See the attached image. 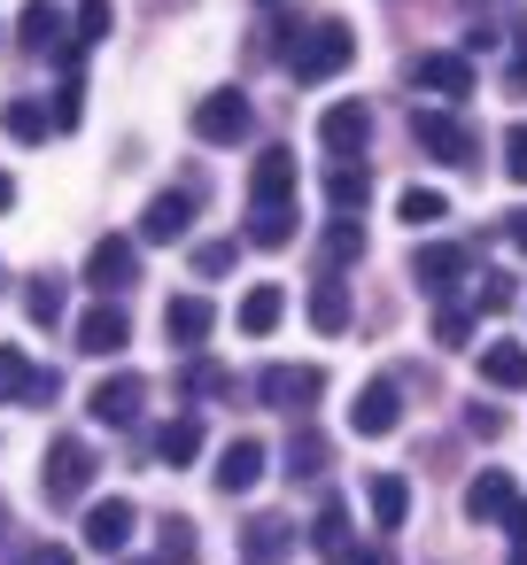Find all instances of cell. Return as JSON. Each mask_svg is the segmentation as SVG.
<instances>
[{"label": "cell", "instance_id": "obj_1", "mask_svg": "<svg viewBox=\"0 0 527 565\" xmlns=\"http://www.w3.org/2000/svg\"><path fill=\"white\" fill-rule=\"evenodd\" d=\"M280 40H295V47L280 55L295 86H326V78H341V71L357 63V32H349V24H334V17L295 24V32H280Z\"/></svg>", "mask_w": 527, "mask_h": 565}, {"label": "cell", "instance_id": "obj_2", "mask_svg": "<svg viewBox=\"0 0 527 565\" xmlns=\"http://www.w3.org/2000/svg\"><path fill=\"white\" fill-rule=\"evenodd\" d=\"M411 140H419L434 163H450V171H473V163H481V132L457 125L450 109H411Z\"/></svg>", "mask_w": 527, "mask_h": 565}, {"label": "cell", "instance_id": "obj_3", "mask_svg": "<svg viewBox=\"0 0 527 565\" xmlns=\"http://www.w3.org/2000/svg\"><path fill=\"white\" fill-rule=\"evenodd\" d=\"M17 40H24V55H48V63L78 71V40H71V17L55 9V0H24V17H17Z\"/></svg>", "mask_w": 527, "mask_h": 565}, {"label": "cell", "instance_id": "obj_4", "mask_svg": "<svg viewBox=\"0 0 527 565\" xmlns=\"http://www.w3.org/2000/svg\"><path fill=\"white\" fill-rule=\"evenodd\" d=\"M249 125H256V109H249V94H233V86H218V94L194 102V140H210V148L249 140Z\"/></svg>", "mask_w": 527, "mask_h": 565}, {"label": "cell", "instance_id": "obj_5", "mask_svg": "<svg viewBox=\"0 0 527 565\" xmlns=\"http://www.w3.org/2000/svg\"><path fill=\"white\" fill-rule=\"evenodd\" d=\"M94 472H102V465H94V449H86L78 434H63V441L48 449V472H40V488H48V503H78V495L94 488Z\"/></svg>", "mask_w": 527, "mask_h": 565}, {"label": "cell", "instance_id": "obj_6", "mask_svg": "<svg viewBox=\"0 0 527 565\" xmlns=\"http://www.w3.org/2000/svg\"><path fill=\"white\" fill-rule=\"evenodd\" d=\"M411 86L434 94V102H465V94H473V55H457V47H426V55H411Z\"/></svg>", "mask_w": 527, "mask_h": 565}, {"label": "cell", "instance_id": "obj_7", "mask_svg": "<svg viewBox=\"0 0 527 565\" xmlns=\"http://www.w3.org/2000/svg\"><path fill=\"white\" fill-rule=\"evenodd\" d=\"M140 279V241H125V233H109V241H94L86 248V287L109 302V295H125Z\"/></svg>", "mask_w": 527, "mask_h": 565}, {"label": "cell", "instance_id": "obj_8", "mask_svg": "<svg viewBox=\"0 0 527 565\" xmlns=\"http://www.w3.org/2000/svg\"><path fill=\"white\" fill-rule=\"evenodd\" d=\"M465 271H473V248H465V241H426V248H411V287H419V295H457Z\"/></svg>", "mask_w": 527, "mask_h": 565}, {"label": "cell", "instance_id": "obj_9", "mask_svg": "<svg viewBox=\"0 0 527 565\" xmlns=\"http://www.w3.org/2000/svg\"><path fill=\"white\" fill-rule=\"evenodd\" d=\"M256 395L295 418V411H310V403L326 395V372H318V364H264V372H256Z\"/></svg>", "mask_w": 527, "mask_h": 565}, {"label": "cell", "instance_id": "obj_10", "mask_svg": "<svg viewBox=\"0 0 527 565\" xmlns=\"http://www.w3.org/2000/svg\"><path fill=\"white\" fill-rule=\"evenodd\" d=\"M318 140H326L334 163H357L365 140H372V109H365V102H334V109L318 117Z\"/></svg>", "mask_w": 527, "mask_h": 565}, {"label": "cell", "instance_id": "obj_11", "mask_svg": "<svg viewBox=\"0 0 527 565\" xmlns=\"http://www.w3.org/2000/svg\"><path fill=\"white\" fill-rule=\"evenodd\" d=\"M133 526H140V511L125 503V495H102V503H86V550H102V557H117L125 542H133Z\"/></svg>", "mask_w": 527, "mask_h": 565}, {"label": "cell", "instance_id": "obj_12", "mask_svg": "<svg viewBox=\"0 0 527 565\" xmlns=\"http://www.w3.org/2000/svg\"><path fill=\"white\" fill-rule=\"evenodd\" d=\"M55 395H63L55 372H40L24 349H0V403H55Z\"/></svg>", "mask_w": 527, "mask_h": 565}, {"label": "cell", "instance_id": "obj_13", "mask_svg": "<svg viewBox=\"0 0 527 565\" xmlns=\"http://www.w3.org/2000/svg\"><path fill=\"white\" fill-rule=\"evenodd\" d=\"M287 202H295V156L264 148L256 171H249V210H287Z\"/></svg>", "mask_w": 527, "mask_h": 565}, {"label": "cell", "instance_id": "obj_14", "mask_svg": "<svg viewBox=\"0 0 527 565\" xmlns=\"http://www.w3.org/2000/svg\"><path fill=\"white\" fill-rule=\"evenodd\" d=\"M86 411H94L102 426H133V418L148 411V380H140V372H109V380L94 387V403H86Z\"/></svg>", "mask_w": 527, "mask_h": 565}, {"label": "cell", "instance_id": "obj_15", "mask_svg": "<svg viewBox=\"0 0 527 565\" xmlns=\"http://www.w3.org/2000/svg\"><path fill=\"white\" fill-rule=\"evenodd\" d=\"M349 426H357L365 441H388V434L403 426V395H396V380H372V387L357 395V411H349Z\"/></svg>", "mask_w": 527, "mask_h": 565}, {"label": "cell", "instance_id": "obj_16", "mask_svg": "<svg viewBox=\"0 0 527 565\" xmlns=\"http://www.w3.org/2000/svg\"><path fill=\"white\" fill-rule=\"evenodd\" d=\"M210 480H218L225 495H249V488L264 480V441H256V434H233V441L218 449V472H210Z\"/></svg>", "mask_w": 527, "mask_h": 565}, {"label": "cell", "instance_id": "obj_17", "mask_svg": "<svg viewBox=\"0 0 527 565\" xmlns=\"http://www.w3.org/2000/svg\"><path fill=\"white\" fill-rule=\"evenodd\" d=\"M187 225H194V194H156V202L140 210V241H148V248L187 241Z\"/></svg>", "mask_w": 527, "mask_h": 565}, {"label": "cell", "instance_id": "obj_18", "mask_svg": "<svg viewBox=\"0 0 527 565\" xmlns=\"http://www.w3.org/2000/svg\"><path fill=\"white\" fill-rule=\"evenodd\" d=\"M133 341V318H125V302H94L86 318H78V349L86 356H117Z\"/></svg>", "mask_w": 527, "mask_h": 565}, {"label": "cell", "instance_id": "obj_19", "mask_svg": "<svg viewBox=\"0 0 527 565\" xmlns=\"http://www.w3.org/2000/svg\"><path fill=\"white\" fill-rule=\"evenodd\" d=\"M512 503H519V488H512V472H496V465L465 488V519H481V526H504V519H512Z\"/></svg>", "mask_w": 527, "mask_h": 565}, {"label": "cell", "instance_id": "obj_20", "mask_svg": "<svg viewBox=\"0 0 527 565\" xmlns=\"http://www.w3.org/2000/svg\"><path fill=\"white\" fill-rule=\"evenodd\" d=\"M210 326H218L210 295H179V302L164 310V333H171V349H202V341H210Z\"/></svg>", "mask_w": 527, "mask_h": 565}, {"label": "cell", "instance_id": "obj_21", "mask_svg": "<svg viewBox=\"0 0 527 565\" xmlns=\"http://www.w3.org/2000/svg\"><path fill=\"white\" fill-rule=\"evenodd\" d=\"M365 503H372V526L396 534V526L411 519V480H403V472H372V480H365Z\"/></svg>", "mask_w": 527, "mask_h": 565}, {"label": "cell", "instance_id": "obj_22", "mask_svg": "<svg viewBox=\"0 0 527 565\" xmlns=\"http://www.w3.org/2000/svg\"><path fill=\"white\" fill-rule=\"evenodd\" d=\"M326 202H334V217H365L372 171H365V163H334V171H326Z\"/></svg>", "mask_w": 527, "mask_h": 565}, {"label": "cell", "instance_id": "obj_23", "mask_svg": "<svg viewBox=\"0 0 527 565\" xmlns=\"http://www.w3.org/2000/svg\"><path fill=\"white\" fill-rule=\"evenodd\" d=\"M280 318H287V287H280V279H264V287L241 295V333H249V341H264Z\"/></svg>", "mask_w": 527, "mask_h": 565}, {"label": "cell", "instance_id": "obj_24", "mask_svg": "<svg viewBox=\"0 0 527 565\" xmlns=\"http://www.w3.org/2000/svg\"><path fill=\"white\" fill-rule=\"evenodd\" d=\"M0 132H9V140H24V148H40V140L55 132V117H48V102H32V94H17L9 109H0Z\"/></svg>", "mask_w": 527, "mask_h": 565}, {"label": "cell", "instance_id": "obj_25", "mask_svg": "<svg viewBox=\"0 0 527 565\" xmlns=\"http://www.w3.org/2000/svg\"><path fill=\"white\" fill-rule=\"evenodd\" d=\"M310 550L341 565V550H349V503H341V495H326V503H318V519H310Z\"/></svg>", "mask_w": 527, "mask_h": 565}, {"label": "cell", "instance_id": "obj_26", "mask_svg": "<svg viewBox=\"0 0 527 565\" xmlns=\"http://www.w3.org/2000/svg\"><path fill=\"white\" fill-rule=\"evenodd\" d=\"M241 550H249V565H280L295 550V534H287V519H249L241 526Z\"/></svg>", "mask_w": 527, "mask_h": 565}, {"label": "cell", "instance_id": "obj_27", "mask_svg": "<svg viewBox=\"0 0 527 565\" xmlns=\"http://www.w3.org/2000/svg\"><path fill=\"white\" fill-rule=\"evenodd\" d=\"M481 380L504 387V395L527 387V349H519V341H488V349H481Z\"/></svg>", "mask_w": 527, "mask_h": 565}, {"label": "cell", "instance_id": "obj_28", "mask_svg": "<svg viewBox=\"0 0 527 565\" xmlns=\"http://www.w3.org/2000/svg\"><path fill=\"white\" fill-rule=\"evenodd\" d=\"M156 457H164V465H194V457H202V418L179 411V418L156 434Z\"/></svg>", "mask_w": 527, "mask_h": 565}, {"label": "cell", "instance_id": "obj_29", "mask_svg": "<svg viewBox=\"0 0 527 565\" xmlns=\"http://www.w3.org/2000/svg\"><path fill=\"white\" fill-rule=\"evenodd\" d=\"M63 302H71V295H63V279H55V271L24 279V318H32V326H63Z\"/></svg>", "mask_w": 527, "mask_h": 565}, {"label": "cell", "instance_id": "obj_30", "mask_svg": "<svg viewBox=\"0 0 527 565\" xmlns=\"http://www.w3.org/2000/svg\"><path fill=\"white\" fill-rule=\"evenodd\" d=\"M194 557H202L194 519H164V526H156V565H194Z\"/></svg>", "mask_w": 527, "mask_h": 565}, {"label": "cell", "instance_id": "obj_31", "mask_svg": "<svg viewBox=\"0 0 527 565\" xmlns=\"http://www.w3.org/2000/svg\"><path fill=\"white\" fill-rule=\"evenodd\" d=\"M396 217H403V225H442V217H450V194H442V186H403V194H396Z\"/></svg>", "mask_w": 527, "mask_h": 565}, {"label": "cell", "instance_id": "obj_32", "mask_svg": "<svg viewBox=\"0 0 527 565\" xmlns=\"http://www.w3.org/2000/svg\"><path fill=\"white\" fill-rule=\"evenodd\" d=\"M117 32V0H78V17H71V40H78V55L94 47V40H109Z\"/></svg>", "mask_w": 527, "mask_h": 565}, {"label": "cell", "instance_id": "obj_33", "mask_svg": "<svg viewBox=\"0 0 527 565\" xmlns=\"http://www.w3.org/2000/svg\"><path fill=\"white\" fill-rule=\"evenodd\" d=\"M295 241V202L287 210H249V248H287Z\"/></svg>", "mask_w": 527, "mask_h": 565}, {"label": "cell", "instance_id": "obj_34", "mask_svg": "<svg viewBox=\"0 0 527 565\" xmlns=\"http://www.w3.org/2000/svg\"><path fill=\"white\" fill-rule=\"evenodd\" d=\"M310 326H318V333H341V326H349V295H341V279H318V287H310Z\"/></svg>", "mask_w": 527, "mask_h": 565}, {"label": "cell", "instance_id": "obj_35", "mask_svg": "<svg viewBox=\"0 0 527 565\" xmlns=\"http://www.w3.org/2000/svg\"><path fill=\"white\" fill-rule=\"evenodd\" d=\"M287 472H295V480H318V472H326V434L303 426V434L287 441Z\"/></svg>", "mask_w": 527, "mask_h": 565}, {"label": "cell", "instance_id": "obj_36", "mask_svg": "<svg viewBox=\"0 0 527 565\" xmlns=\"http://www.w3.org/2000/svg\"><path fill=\"white\" fill-rule=\"evenodd\" d=\"M48 117H55V132H78V117H86V78H78V71L55 86V109H48Z\"/></svg>", "mask_w": 527, "mask_h": 565}, {"label": "cell", "instance_id": "obj_37", "mask_svg": "<svg viewBox=\"0 0 527 565\" xmlns=\"http://www.w3.org/2000/svg\"><path fill=\"white\" fill-rule=\"evenodd\" d=\"M473 302H481V310H512V302H519V279H512V271H481Z\"/></svg>", "mask_w": 527, "mask_h": 565}, {"label": "cell", "instance_id": "obj_38", "mask_svg": "<svg viewBox=\"0 0 527 565\" xmlns=\"http://www.w3.org/2000/svg\"><path fill=\"white\" fill-rule=\"evenodd\" d=\"M349 256H365V233H357V217H334V233H326V264H349Z\"/></svg>", "mask_w": 527, "mask_h": 565}, {"label": "cell", "instance_id": "obj_39", "mask_svg": "<svg viewBox=\"0 0 527 565\" xmlns=\"http://www.w3.org/2000/svg\"><path fill=\"white\" fill-rule=\"evenodd\" d=\"M233 256H241V241H202V248H194V271H202V279H225Z\"/></svg>", "mask_w": 527, "mask_h": 565}, {"label": "cell", "instance_id": "obj_40", "mask_svg": "<svg viewBox=\"0 0 527 565\" xmlns=\"http://www.w3.org/2000/svg\"><path fill=\"white\" fill-rule=\"evenodd\" d=\"M465 333H473L465 310H434V341H442V349H465Z\"/></svg>", "mask_w": 527, "mask_h": 565}, {"label": "cell", "instance_id": "obj_41", "mask_svg": "<svg viewBox=\"0 0 527 565\" xmlns=\"http://www.w3.org/2000/svg\"><path fill=\"white\" fill-rule=\"evenodd\" d=\"M504 171L527 186V125H512V132H504Z\"/></svg>", "mask_w": 527, "mask_h": 565}, {"label": "cell", "instance_id": "obj_42", "mask_svg": "<svg viewBox=\"0 0 527 565\" xmlns=\"http://www.w3.org/2000/svg\"><path fill=\"white\" fill-rule=\"evenodd\" d=\"M187 387H194V395H225V387H233V380H225V372H218V364H194V372H187Z\"/></svg>", "mask_w": 527, "mask_h": 565}, {"label": "cell", "instance_id": "obj_43", "mask_svg": "<svg viewBox=\"0 0 527 565\" xmlns=\"http://www.w3.org/2000/svg\"><path fill=\"white\" fill-rule=\"evenodd\" d=\"M465 426H473L481 441H496V434H504V411H488V403H473V411H465Z\"/></svg>", "mask_w": 527, "mask_h": 565}, {"label": "cell", "instance_id": "obj_44", "mask_svg": "<svg viewBox=\"0 0 527 565\" xmlns=\"http://www.w3.org/2000/svg\"><path fill=\"white\" fill-rule=\"evenodd\" d=\"M17 565H78V557H71V550H63V542H32V550H24V557H17Z\"/></svg>", "mask_w": 527, "mask_h": 565}, {"label": "cell", "instance_id": "obj_45", "mask_svg": "<svg viewBox=\"0 0 527 565\" xmlns=\"http://www.w3.org/2000/svg\"><path fill=\"white\" fill-rule=\"evenodd\" d=\"M341 565H396L388 542H365V550H341Z\"/></svg>", "mask_w": 527, "mask_h": 565}, {"label": "cell", "instance_id": "obj_46", "mask_svg": "<svg viewBox=\"0 0 527 565\" xmlns=\"http://www.w3.org/2000/svg\"><path fill=\"white\" fill-rule=\"evenodd\" d=\"M504 94H527V47L512 55V71H504Z\"/></svg>", "mask_w": 527, "mask_h": 565}, {"label": "cell", "instance_id": "obj_47", "mask_svg": "<svg viewBox=\"0 0 527 565\" xmlns=\"http://www.w3.org/2000/svg\"><path fill=\"white\" fill-rule=\"evenodd\" d=\"M504 526H512V542H519V550H527V495H519V503H512V519H504Z\"/></svg>", "mask_w": 527, "mask_h": 565}, {"label": "cell", "instance_id": "obj_48", "mask_svg": "<svg viewBox=\"0 0 527 565\" xmlns=\"http://www.w3.org/2000/svg\"><path fill=\"white\" fill-rule=\"evenodd\" d=\"M504 225H512V248L527 256V210H519V217H504Z\"/></svg>", "mask_w": 527, "mask_h": 565}, {"label": "cell", "instance_id": "obj_49", "mask_svg": "<svg viewBox=\"0 0 527 565\" xmlns=\"http://www.w3.org/2000/svg\"><path fill=\"white\" fill-rule=\"evenodd\" d=\"M9 202H17V179H9V171H0V210H9Z\"/></svg>", "mask_w": 527, "mask_h": 565}, {"label": "cell", "instance_id": "obj_50", "mask_svg": "<svg viewBox=\"0 0 527 565\" xmlns=\"http://www.w3.org/2000/svg\"><path fill=\"white\" fill-rule=\"evenodd\" d=\"M264 9H280V0H264Z\"/></svg>", "mask_w": 527, "mask_h": 565}]
</instances>
